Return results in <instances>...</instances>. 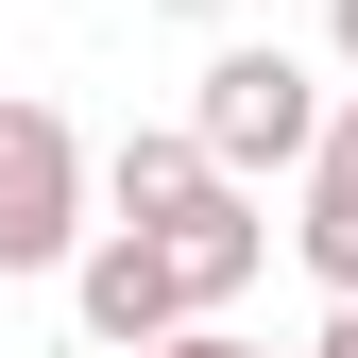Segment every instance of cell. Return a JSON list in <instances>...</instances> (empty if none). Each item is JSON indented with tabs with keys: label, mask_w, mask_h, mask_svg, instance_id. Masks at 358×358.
<instances>
[{
	"label": "cell",
	"mask_w": 358,
	"mask_h": 358,
	"mask_svg": "<svg viewBox=\"0 0 358 358\" xmlns=\"http://www.w3.org/2000/svg\"><path fill=\"white\" fill-rule=\"evenodd\" d=\"M188 120H205V154L239 171V188H256V171H307V154H324V85H307V52H256V34H239V52H205Z\"/></svg>",
	"instance_id": "7a4b0ae2"
},
{
	"label": "cell",
	"mask_w": 358,
	"mask_h": 358,
	"mask_svg": "<svg viewBox=\"0 0 358 358\" xmlns=\"http://www.w3.org/2000/svg\"><path fill=\"white\" fill-rule=\"evenodd\" d=\"M324 52H341V69H358V0H324Z\"/></svg>",
	"instance_id": "9c48e42d"
},
{
	"label": "cell",
	"mask_w": 358,
	"mask_h": 358,
	"mask_svg": "<svg viewBox=\"0 0 358 358\" xmlns=\"http://www.w3.org/2000/svg\"><path fill=\"white\" fill-rule=\"evenodd\" d=\"M154 239H171V273H188V307L222 324V307L256 290V256H273V222H256V188H239V171H222V188H188V205L154 222Z\"/></svg>",
	"instance_id": "277c9868"
},
{
	"label": "cell",
	"mask_w": 358,
	"mask_h": 358,
	"mask_svg": "<svg viewBox=\"0 0 358 358\" xmlns=\"http://www.w3.org/2000/svg\"><path fill=\"white\" fill-rule=\"evenodd\" d=\"M171 17H222V0H171Z\"/></svg>",
	"instance_id": "30bf717a"
},
{
	"label": "cell",
	"mask_w": 358,
	"mask_h": 358,
	"mask_svg": "<svg viewBox=\"0 0 358 358\" xmlns=\"http://www.w3.org/2000/svg\"><path fill=\"white\" fill-rule=\"evenodd\" d=\"M307 358H358V290H341V307H324V341H307Z\"/></svg>",
	"instance_id": "ba28073f"
},
{
	"label": "cell",
	"mask_w": 358,
	"mask_h": 358,
	"mask_svg": "<svg viewBox=\"0 0 358 358\" xmlns=\"http://www.w3.org/2000/svg\"><path fill=\"white\" fill-rule=\"evenodd\" d=\"M69 307H85V341H103V358H137V341H171V324H205L154 222H103V239L69 256Z\"/></svg>",
	"instance_id": "3957f363"
},
{
	"label": "cell",
	"mask_w": 358,
	"mask_h": 358,
	"mask_svg": "<svg viewBox=\"0 0 358 358\" xmlns=\"http://www.w3.org/2000/svg\"><path fill=\"white\" fill-rule=\"evenodd\" d=\"M188 188H222V154H205V120H137V137L103 154V222H171Z\"/></svg>",
	"instance_id": "5b68a950"
},
{
	"label": "cell",
	"mask_w": 358,
	"mask_h": 358,
	"mask_svg": "<svg viewBox=\"0 0 358 358\" xmlns=\"http://www.w3.org/2000/svg\"><path fill=\"white\" fill-rule=\"evenodd\" d=\"M137 358H273V341H222V324H171V341H137Z\"/></svg>",
	"instance_id": "52a82bcc"
},
{
	"label": "cell",
	"mask_w": 358,
	"mask_h": 358,
	"mask_svg": "<svg viewBox=\"0 0 358 358\" xmlns=\"http://www.w3.org/2000/svg\"><path fill=\"white\" fill-rule=\"evenodd\" d=\"M103 171H85V137L52 103H0V273H69L85 239H103Z\"/></svg>",
	"instance_id": "6da1fadb"
},
{
	"label": "cell",
	"mask_w": 358,
	"mask_h": 358,
	"mask_svg": "<svg viewBox=\"0 0 358 358\" xmlns=\"http://www.w3.org/2000/svg\"><path fill=\"white\" fill-rule=\"evenodd\" d=\"M290 256L324 290H358V103H324V154H307V222H290Z\"/></svg>",
	"instance_id": "8992f818"
}]
</instances>
